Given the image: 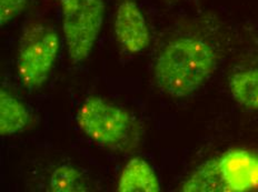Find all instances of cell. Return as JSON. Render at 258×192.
Listing matches in <instances>:
<instances>
[{
  "label": "cell",
  "instance_id": "3957f363",
  "mask_svg": "<svg viewBox=\"0 0 258 192\" xmlns=\"http://www.w3.org/2000/svg\"><path fill=\"white\" fill-rule=\"evenodd\" d=\"M77 124L90 140L112 150H123L136 135L132 116L100 97L85 101L78 111Z\"/></svg>",
  "mask_w": 258,
  "mask_h": 192
},
{
  "label": "cell",
  "instance_id": "30bf717a",
  "mask_svg": "<svg viewBox=\"0 0 258 192\" xmlns=\"http://www.w3.org/2000/svg\"><path fill=\"white\" fill-rule=\"evenodd\" d=\"M49 189L52 192H79L88 190L83 173L78 169L68 164H62L53 170L49 180Z\"/></svg>",
  "mask_w": 258,
  "mask_h": 192
},
{
  "label": "cell",
  "instance_id": "ba28073f",
  "mask_svg": "<svg viewBox=\"0 0 258 192\" xmlns=\"http://www.w3.org/2000/svg\"><path fill=\"white\" fill-rule=\"evenodd\" d=\"M30 122V114L21 101L8 90L0 91V135L12 136L24 131Z\"/></svg>",
  "mask_w": 258,
  "mask_h": 192
},
{
  "label": "cell",
  "instance_id": "9c48e42d",
  "mask_svg": "<svg viewBox=\"0 0 258 192\" xmlns=\"http://www.w3.org/2000/svg\"><path fill=\"white\" fill-rule=\"evenodd\" d=\"M229 90L236 103L258 111V68L233 74L229 80Z\"/></svg>",
  "mask_w": 258,
  "mask_h": 192
},
{
  "label": "cell",
  "instance_id": "8fae6325",
  "mask_svg": "<svg viewBox=\"0 0 258 192\" xmlns=\"http://www.w3.org/2000/svg\"><path fill=\"white\" fill-rule=\"evenodd\" d=\"M28 0H0V24L7 25L25 10Z\"/></svg>",
  "mask_w": 258,
  "mask_h": 192
},
{
  "label": "cell",
  "instance_id": "52a82bcc",
  "mask_svg": "<svg viewBox=\"0 0 258 192\" xmlns=\"http://www.w3.org/2000/svg\"><path fill=\"white\" fill-rule=\"evenodd\" d=\"M120 192H158L160 183L152 166L141 157L129 160L118 181Z\"/></svg>",
  "mask_w": 258,
  "mask_h": 192
},
{
  "label": "cell",
  "instance_id": "6da1fadb",
  "mask_svg": "<svg viewBox=\"0 0 258 192\" xmlns=\"http://www.w3.org/2000/svg\"><path fill=\"white\" fill-rule=\"evenodd\" d=\"M216 62V52L208 42L194 37L177 38L156 60V83L170 97H188L211 78Z\"/></svg>",
  "mask_w": 258,
  "mask_h": 192
},
{
  "label": "cell",
  "instance_id": "5b68a950",
  "mask_svg": "<svg viewBox=\"0 0 258 192\" xmlns=\"http://www.w3.org/2000/svg\"><path fill=\"white\" fill-rule=\"evenodd\" d=\"M62 31L69 58L74 63L86 60L104 23V0H59Z\"/></svg>",
  "mask_w": 258,
  "mask_h": 192
},
{
  "label": "cell",
  "instance_id": "277c9868",
  "mask_svg": "<svg viewBox=\"0 0 258 192\" xmlns=\"http://www.w3.org/2000/svg\"><path fill=\"white\" fill-rule=\"evenodd\" d=\"M59 36L45 21H34L21 36L17 68L21 83L29 89L39 88L49 78L58 57Z\"/></svg>",
  "mask_w": 258,
  "mask_h": 192
},
{
  "label": "cell",
  "instance_id": "7a4b0ae2",
  "mask_svg": "<svg viewBox=\"0 0 258 192\" xmlns=\"http://www.w3.org/2000/svg\"><path fill=\"white\" fill-rule=\"evenodd\" d=\"M258 188V153L232 149L201 164L184 184L186 192H246Z\"/></svg>",
  "mask_w": 258,
  "mask_h": 192
},
{
  "label": "cell",
  "instance_id": "8992f818",
  "mask_svg": "<svg viewBox=\"0 0 258 192\" xmlns=\"http://www.w3.org/2000/svg\"><path fill=\"white\" fill-rule=\"evenodd\" d=\"M115 34L118 42L125 50L138 53L150 44L148 26L138 5L133 0H125L117 8Z\"/></svg>",
  "mask_w": 258,
  "mask_h": 192
}]
</instances>
